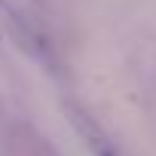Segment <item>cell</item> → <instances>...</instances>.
Listing matches in <instances>:
<instances>
[{
    "label": "cell",
    "mask_w": 156,
    "mask_h": 156,
    "mask_svg": "<svg viewBox=\"0 0 156 156\" xmlns=\"http://www.w3.org/2000/svg\"><path fill=\"white\" fill-rule=\"evenodd\" d=\"M70 119H73V126H76V129L83 132V138H86V144H89V150H92L95 156H119V153L113 150V144H110V141H107V138H104V135L89 122V116H86V113H73Z\"/></svg>",
    "instance_id": "cell-1"
}]
</instances>
